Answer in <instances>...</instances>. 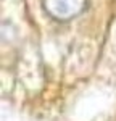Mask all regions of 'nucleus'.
I'll list each match as a JSON object with an SVG mask.
<instances>
[{"label":"nucleus","mask_w":116,"mask_h":121,"mask_svg":"<svg viewBox=\"0 0 116 121\" xmlns=\"http://www.w3.org/2000/svg\"><path fill=\"white\" fill-rule=\"evenodd\" d=\"M84 8V0H45V10L50 16L66 21L79 15Z\"/></svg>","instance_id":"nucleus-1"}]
</instances>
